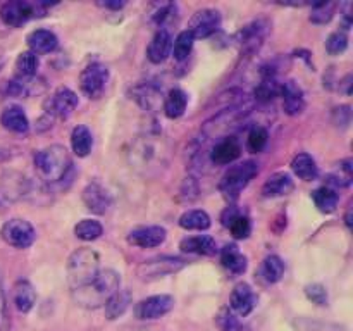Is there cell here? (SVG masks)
Segmentation results:
<instances>
[{"instance_id":"obj_20","label":"cell","mask_w":353,"mask_h":331,"mask_svg":"<svg viewBox=\"0 0 353 331\" xmlns=\"http://www.w3.org/2000/svg\"><path fill=\"white\" fill-rule=\"evenodd\" d=\"M83 202H85L86 209L93 214H105L112 205V199H110L109 192L103 188L99 183H90L81 193Z\"/></svg>"},{"instance_id":"obj_8","label":"cell","mask_w":353,"mask_h":331,"mask_svg":"<svg viewBox=\"0 0 353 331\" xmlns=\"http://www.w3.org/2000/svg\"><path fill=\"white\" fill-rule=\"evenodd\" d=\"M186 265V261L181 257H171V255H161V257L143 261L137 269L138 279L141 281H155L159 278L176 274Z\"/></svg>"},{"instance_id":"obj_5","label":"cell","mask_w":353,"mask_h":331,"mask_svg":"<svg viewBox=\"0 0 353 331\" xmlns=\"http://www.w3.org/2000/svg\"><path fill=\"white\" fill-rule=\"evenodd\" d=\"M131 162H134V168L143 169V171L164 166L165 147L162 137L147 134V137L138 138L131 148Z\"/></svg>"},{"instance_id":"obj_36","label":"cell","mask_w":353,"mask_h":331,"mask_svg":"<svg viewBox=\"0 0 353 331\" xmlns=\"http://www.w3.org/2000/svg\"><path fill=\"white\" fill-rule=\"evenodd\" d=\"M38 55L33 52H23V54L17 55L16 59V78H34L38 71Z\"/></svg>"},{"instance_id":"obj_15","label":"cell","mask_w":353,"mask_h":331,"mask_svg":"<svg viewBox=\"0 0 353 331\" xmlns=\"http://www.w3.org/2000/svg\"><path fill=\"white\" fill-rule=\"evenodd\" d=\"M174 307V297L171 295H152L148 299H143L137 305L134 312H137L138 319L152 321L159 319V317L169 314Z\"/></svg>"},{"instance_id":"obj_17","label":"cell","mask_w":353,"mask_h":331,"mask_svg":"<svg viewBox=\"0 0 353 331\" xmlns=\"http://www.w3.org/2000/svg\"><path fill=\"white\" fill-rule=\"evenodd\" d=\"M241 155V143L238 138L224 137L214 143V147L209 150V159L216 166H228L233 164Z\"/></svg>"},{"instance_id":"obj_38","label":"cell","mask_w":353,"mask_h":331,"mask_svg":"<svg viewBox=\"0 0 353 331\" xmlns=\"http://www.w3.org/2000/svg\"><path fill=\"white\" fill-rule=\"evenodd\" d=\"M102 233H103L102 224L95 219H83L74 226L76 238H79V240L83 241L97 240V238L102 237Z\"/></svg>"},{"instance_id":"obj_12","label":"cell","mask_w":353,"mask_h":331,"mask_svg":"<svg viewBox=\"0 0 353 331\" xmlns=\"http://www.w3.org/2000/svg\"><path fill=\"white\" fill-rule=\"evenodd\" d=\"M78 107V95L72 92L68 86H61L57 92L45 102V114L48 117H61V119H68L74 109Z\"/></svg>"},{"instance_id":"obj_44","label":"cell","mask_w":353,"mask_h":331,"mask_svg":"<svg viewBox=\"0 0 353 331\" xmlns=\"http://www.w3.org/2000/svg\"><path fill=\"white\" fill-rule=\"evenodd\" d=\"M221 331H241V323L230 309H223L216 317Z\"/></svg>"},{"instance_id":"obj_26","label":"cell","mask_w":353,"mask_h":331,"mask_svg":"<svg viewBox=\"0 0 353 331\" xmlns=\"http://www.w3.org/2000/svg\"><path fill=\"white\" fill-rule=\"evenodd\" d=\"M179 248L186 254H196V255H207L212 257L217 254V243L212 237L207 234H200V237H190L181 240Z\"/></svg>"},{"instance_id":"obj_40","label":"cell","mask_w":353,"mask_h":331,"mask_svg":"<svg viewBox=\"0 0 353 331\" xmlns=\"http://www.w3.org/2000/svg\"><path fill=\"white\" fill-rule=\"evenodd\" d=\"M336 7L338 6L334 2L316 3V6H312V10H310V21L314 24H327L333 19Z\"/></svg>"},{"instance_id":"obj_46","label":"cell","mask_w":353,"mask_h":331,"mask_svg":"<svg viewBox=\"0 0 353 331\" xmlns=\"http://www.w3.org/2000/svg\"><path fill=\"white\" fill-rule=\"evenodd\" d=\"M10 319H9V309H7V297L6 290H3V279L0 274V331H9Z\"/></svg>"},{"instance_id":"obj_51","label":"cell","mask_w":353,"mask_h":331,"mask_svg":"<svg viewBox=\"0 0 353 331\" xmlns=\"http://www.w3.org/2000/svg\"><path fill=\"white\" fill-rule=\"evenodd\" d=\"M100 7H103V9H112V10H121L124 6H126V2H99Z\"/></svg>"},{"instance_id":"obj_54","label":"cell","mask_w":353,"mask_h":331,"mask_svg":"<svg viewBox=\"0 0 353 331\" xmlns=\"http://www.w3.org/2000/svg\"><path fill=\"white\" fill-rule=\"evenodd\" d=\"M345 224H347V228H352V207H348L347 214H345Z\"/></svg>"},{"instance_id":"obj_23","label":"cell","mask_w":353,"mask_h":331,"mask_svg":"<svg viewBox=\"0 0 353 331\" xmlns=\"http://www.w3.org/2000/svg\"><path fill=\"white\" fill-rule=\"evenodd\" d=\"M221 262H223L224 269L230 271L231 274L240 276L247 271L248 268V259L247 255L241 254V250L238 248V245L228 243L226 247L221 250Z\"/></svg>"},{"instance_id":"obj_25","label":"cell","mask_w":353,"mask_h":331,"mask_svg":"<svg viewBox=\"0 0 353 331\" xmlns=\"http://www.w3.org/2000/svg\"><path fill=\"white\" fill-rule=\"evenodd\" d=\"M28 47L30 52L33 54H50L57 48L59 40L55 37V33H52L50 30H34L28 34L26 38Z\"/></svg>"},{"instance_id":"obj_47","label":"cell","mask_w":353,"mask_h":331,"mask_svg":"<svg viewBox=\"0 0 353 331\" xmlns=\"http://www.w3.org/2000/svg\"><path fill=\"white\" fill-rule=\"evenodd\" d=\"M352 119V110L350 106H340L333 109V123L338 128H348Z\"/></svg>"},{"instance_id":"obj_52","label":"cell","mask_w":353,"mask_h":331,"mask_svg":"<svg viewBox=\"0 0 353 331\" xmlns=\"http://www.w3.org/2000/svg\"><path fill=\"white\" fill-rule=\"evenodd\" d=\"M341 86H343V92L347 93V95H350V93H352V88H350V86H352V74L345 76L343 81L340 83V88H341Z\"/></svg>"},{"instance_id":"obj_1","label":"cell","mask_w":353,"mask_h":331,"mask_svg":"<svg viewBox=\"0 0 353 331\" xmlns=\"http://www.w3.org/2000/svg\"><path fill=\"white\" fill-rule=\"evenodd\" d=\"M254 107V99L245 95L240 102L233 103V106L226 107L223 110H217L202 126L200 140H203L205 143H210V141H217L224 137H231V131L236 130L240 124H243V121L250 116Z\"/></svg>"},{"instance_id":"obj_16","label":"cell","mask_w":353,"mask_h":331,"mask_svg":"<svg viewBox=\"0 0 353 331\" xmlns=\"http://www.w3.org/2000/svg\"><path fill=\"white\" fill-rule=\"evenodd\" d=\"M168 238V231L162 226H138L128 233V243L140 248H154L162 245Z\"/></svg>"},{"instance_id":"obj_7","label":"cell","mask_w":353,"mask_h":331,"mask_svg":"<svg viewBox=\"0 0 353 331\" xmlns=\"http://www.w3.org/2000/svg\"><path fill=\"white\" fill-rule=\"evenodd\" d=\"M47 3L28 2V0H16L6 2L0 7V19L6 26L19 28L34 17H43L47 14Z\"/></svg>"},{"instance_id":"obj_27","label":"cell","mask_w":353,"mask_h":331,"mask_svg":"<svg viewBox=\"0 0 353 331\" xmlns=\"http://www.w3.org/2000/svg\"><path fill=\"white\" fill-rule=\"evenodd\" d=\"M12 290V299L16 309L23 314L30 312L34 307V302H37V293H34L33 285L28 279H19V281H16Z\"/></svg>"},{"instance_id":"obj_39","label":"cell","mask_w":353,"mask_h":331,"mask_svg":"<svg viewBox=\"0 0 353 331\" xmlns=\"http://www.w3.org/2000/svg\"><path fill=\"white\" fill-rule=\"evenodd\" d=\"M193 41H195V38L192 37V33H190L188 30L181 31V33L176 37V40L172 41V55H174L176 61H185V59H188V55L192 54L193 50Z\"/></svg>"},{"instance_id":"obj_4","label":"cell","mask_w":353,"mask_h":331,"mask_svg":"<svg viewBox=\"0 0 353 331\" xmlns=\"http://www.w3.org/2000/svg\"><path fill=\"white\" fill-rule=\"evenodd\" d=\"M100 271V257L92 248H78L68 261V281L71 290L92 281Z\"/></svg>"},{"instance_id":"obj_33","label":"cell","mask_w":353,"mask_h":331,"mask_svg":"<svg viewBox=\"0 0 353 331\" xmlns=\"http://www.w3.org/2000/svg\"><path fill=\"white\" fill-rule=\"evenodd\" d=\"M312 200L321 212L331 214L336 210L338 202H340V195H338L336 190L331 188V186H321V188L314 190L312 192Z\"/></svg>"},{"instance_id":"obj_49","label":"cell","mask_w":353,"mask_h":331,"mask_svg":"<svg viewBox=\"0 0 353 331\" xmlns=\"http://www.w3.org/2000/svg\"><path fill=\"white\" fill-rule=\"evenodd\" d=\"M296 328H299V331H340V328L338 326H331V324H326V323H321V330H316V328L310 324L309 319H300L296 321Z\"/></svg>"},{"instance_id":"obj_14","label":"cell","mask_w":353,"mask_h":331,"mask_svg":"<svg viewBox=\"0 0 353 331\" xmlns=\"http://www.w3.org/2000/svg\"><path fill=\"white\" fill-rule=\"evenodd\" d=\"M221 28V12L216 9L196 10L190 19L188 31L193 38H209Z\"/></svg>"},{"instance_id":"obj_41","label":"cell","mask_w":353,"mask_h":331,"mask_svg":"<svg viewBox=\"0 0 353 331\" xmlns=\"http://www.w3.org/2000/svg\"><path fill=\"white\" fill-rule=\"evenodd\" d=\"M268 141H269L268 130H265L264 126H257V124H255V126L250 130V133H248V138H247L248 148H250L254 154H259V152L264 150Z\"/></svg>"},{"instance_id":"obj_3","label":"cell","mask_w":353,"mask_h":331,"mask_svg":"<svg viewBox=\"0 0 353 331\" xmlns=\"http://www.w3.org/2000/svg\"><path fill=\"white\" fill-rule=\"evenodd\" d=\"M71 157L65 147L62 145H50V147L41 148L34 155V169L41 181L54 185L68 178V172L71 171Z\"/></svg>"},{"instance_id":"obj_31","label":"cell","mask_w":353,"mask_h":331,"mask_svg":"<svg viewBox=\"0 0 353 331\" xmlns=\"http://www.w3.org/2000/svg\"><path fill=\"white\" fill-rule=\"evenodd\" d=\"M71 147L78 157H86L93 148V134L85 124H79L71 133Z\"/></svg>"},{"instance_id":"obj_35","label":"cell","mask_w":353,"mask_h":331,"mask_svg":"<svg viewBox=\"0 0 353 331\" xmlns=\"http://www.w3.org/2000/svg\"><path fill=\"white\" fill-rule=\"evenodd\" d=\"M261 276L265 283H278L285 276V262L281 261L279 255H268L262 262Z\"/></svg>"},{"instance_id":"obj_53","label":"cell","mask_w":353,"mask_h":331,"mask_svg":"<svg viewBox=\"0 0 353 331\" xmlns=\"http://www.w3.org/2000/svg\"><path fill=\"white\" fill-rule=\"evenodd\" d=\"M10 159V154L9 150H6V148H0V162H6Z\"/></svg>"},{"instance_id":"obj_22","label":"cell","mask_w":353,"mask_h":331,"mask_svg":"<svg viewBox=\"0 0 353 331\" xmlns=\"http://www.w3.org/2000/svg\"><path fill=\"white\" fill-rule=\"evenodd\" d=\"M0 124L7 131L16 134H24L30 130V121H28L26 112L19 106H9L0 114Z\"/></svg>"},{"instance_id":"obj_13","label":"cell","mask_w":353,"mask_h":331,"mask_svg":"<svg viewBox=\"0 0 353 331\" xmlns=\"http://www.w3.org/2000/svg\"><path fill=\"white\" fill-rule=\"evenodd\" d=\"M130 95L147 112H157L164 102L162 88L154 81H140L130 90Z\"/></svg>"},{"instance_id":"obj_55","label":"cell","mask_w":353,"mask_h":331,"mask_svg":"<svg viewBox=\"0 0 353 331\" xmlns=\"http://www.w3.org/2000/svg\"><path fill=\"white\" fill-rule=\"evenodd\" d=\"M3 62H6V61H3V57H0V69L3 68Z\"/></svg>"},{"instance_id":"obj_29","label":"cell","mask_w":353,"mask_h":331,"mask_svg":"<svg viewBox=\"0 0 353 331\" xmlns=\"http://www.w3.org/2000/svg\"><path fill=\"white\" fill-rule=\"evenodd\" d=\"M45 86L41 81L34 78H14L7 83V95L9 97H33L34 93H40Z\"/></svg>"},{"instance_id":"obj_28","label":"cell","mask_w":353,"mask_h":331,"mask_svg":"<svg viewBox=\"0 0 353 331\" xmlns=\"http://www.w3.org/2000/svg\"><path fill=\"white\" fill-rule=\"evenodd\" d=\"M188 95L181 88H172L164 99V112L169 119H179L186 112Z\"/></svg>"},{"instance_id":"obj_34","label":"cell","mask_w":353,"mask_h":331,"mask_svg":"<svg viewBox=\"0 0 353 331\" xmlns=\"http://www.w3.org/2000/svg\"><path fill=\"white\" fill-rule=\"evenodd\" d=\"M130 303H131V293L128 292V290H121V288L117 290V292L107 300L105 305H103L105 307L107 319L114 321L117 319V317L123 316V314L128 310V307H130Z\"/></svg>"},{"instance_id":"obj_30","label":"cell","mask_w":353,"mask_h":331,"mask_svg":"<svg viewBox=\"0 0 353 331\" xmlns=\"http://www.w3.org/2000/svg\"><path fill=\"white\" fill-rule=\"evenodd\" d=\"M292 169L300 179L303 181H314L319 174V168H317V162L312 155L309 154H299L292 161Z\"/></svg>"},{"instance_id":"obj_10","label":"cell","mask_w":353,"mask_h":331,"mask_svg":"<svg viewBox=\"0 0 353 331\" xmlns=\"http://www.w3.org/2000/svg\"><path fill=\"white\" fill-rule=\"evenodd\" d=\"M269 23L264 19H255L252 23L245 24L236 34V43L240 47V52L247 57L257 54L261 47L264 45L265 37H268Z\"/></svg>"},{"instance_id":"obj_32","label":"cell","mask_w":353,"mask_h":331,"mask_svg":"<svg viewBox=\"0 0 353 331\" xmlns=\"http://www.w3.org/2000/svg\"><path fill=\"white\" fill-rule=\"evenodd\" d=\"M210 224H212V221H210L209 214L200 209L186 210L179 217V226L188 231H205L209 230Z\"/></svg>"},{"instance_id":"obj_37","label":"cell","mask_w":353,"mask_h":331,"mask_svg":"<svg viewBox=\"0 0 353 331\" xmlns=\"http://www.w3.org/2000/svg\"><path fill=\"white\" fill-rule=\"evenodd\" d=\"M279 83L278 79L262 78L261 83L257 85L254 92V102L259 103H269L274 100V97L279 95Z\"/></svg>"},{"instance_id":"obj_18","label":"cell","mask_w":353,"mask_h":331,"mask_svg":"<svg viewBox=\"0 0 353 331\" xmlns=\"http://www.w3.org/2000/svg\"><path fill=\"white\" fill-rule=\"evenodd\" d=\"M230 307L234 316L247 317L257 307V295L247 283H238L230 295Z\"/></svg>"},{"instance_id":"obj_42","label":"cell","mask_w":353,"mask_h":331,"mask_svg":"<svg viewBox=\"0 0 353 331\" xmlns=\"http://www.w3.org/2000/svg\"><path fill=\"white\" fill-rule=\"evenodd\" d=\"M226 228H230L231 234H233L236 240H245V238H248V234L252 233L250 219H248L243 212L238 214V216L234 217V219L231 221Z\"/></svg>"},{"instance_id":"obj_45","label":"cell","mask_w":353,"mask_h":331,"mask_svg":"<svg viewBox=\"0 0 353 331\" xmlns=\"http://www.w3.org/2000/svg\"><path fill=\"white\" fill-rule=\"evenodd\" d=\"M307 299L312 300L317 305H327V292L323 285L319 283H314V285H309L305 288Z\"/></svg>"},{"instance_id":"obj_24","label":"cell","mask_w":353,"mask_h":331,"mask_svg":"<svg viewBox=\"0 0 353 331\" xmlns=\"http://www.w3.org/2000/svg\"><path fill=\"white\" fill-rule=\"evenodd\" d=\"M293 179L288 172H274L272 176H269L268 181L262 186V195L265 199H276V197H285L288 195L293 190Z\"/></svg>"},{"instance_id":"obj_9","label":"cell","mask_w":353,"mask_h":331,"mask_svg":"<svg viewBox=\"0 0 353 331\" xmlns=\"http://www.w3.org/2000/svg\"><path fill=\"white\" fill-rule=\"evenodd\" d=\"M107 81H109V69L102 62H92L86 66L79 74V86L81 92L90 100H97L105 92Z\"/></svg>"},{"instance_id":"obj_6","label":"cell","mask_w":353,"mask_h":331,"mask_svg":"<svg viewBox=\"0 0 353 331\" xmlns=\"http://www.w3.org/2000/svg\"><path fill=\"white\" fill-rule=\"evenodd\" d=\"M259 174V166L254 161H243L230 166L223 174L219 190L226 199L236 200L240 193L248 186V183Z\"/></svg>"},{"instance_id":"obj_21","label":"cell","mask_w":353,"mask_h":331,"mask_svg":"<svg viewBox=\"0 0 353 331\" xmlns=\"http://www.w3.org/2000/svg\"><path fill=\"white\" fill-rule=\"evenodd\" d=\"M172 52V34L165 28H159L148 43L147 57L152 64H162Z\"/></svg>"},{"instance_id":"obj_11","label":"cell","mask_w":353,"mask_h":331,"mask_svg":"<svg viewBox=\"0 0 353 331\" xmlns=\"http://www.w3.org/2000/svg\"><path fill=\"white\" fill-rule=\"evenodd\" d=\"M0 237L14 248H28L37 240V231L26 219H9L0 230Z\"/></svg>"},{"instance_id":"obj_19","label":"cell","mask_w":353,"mask_h":331,"mask_svg":"<svg viewBox=\"0 0 353 331\" xmlns=\"http://www.w3.org/2000/svg\"><path fill=\"white\" fill-rule=\"evenodd\" d=\"M279 95L283 97V109L288 116H299L305 110V93L302 86L293 79L279 86Z\"/></svg>"},{"instance_id":"obj_48","label":"cell","mask_w":353,"mask_h":331,"mask_svg":"<svg viewBox=\"0 0 353 331\" xmlns=\"http://www.w3.org/2000/svg\"><path fill=\"white\" fill-rule=\"evenodd\" d=\"M174 12H176L174 3H161L159 9L154 12V23L159 24V26H162V24L165 23V19H169Z\"/></svg>"},{"instance_id":"obj_2","label":"cell","mask_w":353,"mask_h":331,"mask_svg":"<svg viewBox=\"0 0 353 331\" xmlns=\"http://www.w3.org/2000/svg\"><path fill=\"white\" fill-rule=\"evenodd\" d=\"M121 288V278L114 269H100L99 274L86 285L71 290L72 300L85 309L105 305L107 300Z\"/></svg>"},{"instance_id":"obj_50","label":"cell","mask_w":353,"mask_h":331,"mask_svg":"<svg viewBox=\"0 0 353 331\" xmlns=\"http://www.w3.org/2000/svg\"><path fill=\"white\" fill-rule=\"evenodd\" d=\"M240 212H241V210L238 209V207H234V205L228 207V209L223 212V216H221V221H223L224 226H228V224H230L231 221H233L234 217H236Z\"/></svg>"},{"instance_id":"obj_43","label":"cell","mask_w":353,"mask_h":331,"mask_svg":"<svg viewBox=\"0 0 353 331\" xmlns=\"http://www.w3.org/2000/svg\"><path fill=\"white\" fill-rule=\"evenodd\" d=\"M348 47V37L345 31H334L327 37L326 40V50L331 55H340L347 50Z\"/></svg>"}]
</instances>
